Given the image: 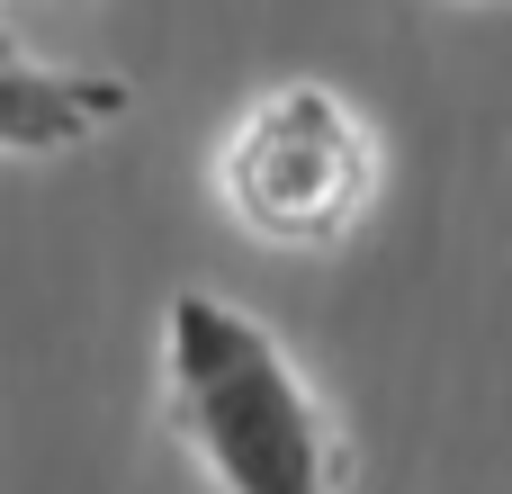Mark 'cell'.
<instances>
[{
  "label": "cell",
  "mask_w": 512,
  "mask_h": 494,
  "mask_svg": "<svg viewBox=\"0 0 512 494\" xmlns=\"http://www.w3.org/2000/svg\"><path fill=\"white\" fill-rule=\"evenodd\" d=\"M126 81L117 72H81V63H36L0 36V153H72L90 135H108L126 117Z\"/></svg>",
  "instance_id": "cell-3"
},
{
  "label": "cell",
  "mask_w": 512,
  "mask_h": 494,
  "mask_svg": "<svg viewBox=\"0 0 512 494\" xmlns=\"http://www.w3.org/2000/svg\"><path fill=\"white\" fill-rule=\"evenodd\" d=\"M468 9H495V0H468Z\"/></svg>",
  "instance_id": "cell-4"
},
{
  "label": "cell",
  "mask_w": 512,
  "mask_h": 494,
  "mask_svg": "<svg viewBox=\"0 0 512 494\" xmlns=\"http://www.w3.org/2000/svg\"><path fill=\"white\" fill-rule=\"evenodd\" d=\"M162 414L216 494H342L351 477L342 423L288 342L207 288L162 306Z\"/></svg>",
  "instance_id": "cell-1"
},
{
  "label": "cell",
  "mask_w": 512,
  "mask_h": 494,
  "mask_svg": "<svg viewBox=\"0 0 512 494\" xmlns=\"http://www.w3.org/2000/svg\"><path fill=\"white\" fill-rule=\"evenodd\" d=\"M216 198L270 252H333L378 207V135L342 90L279 81L225 126Z\"/></svg>",
  "instance_id": "cell-2"
}]
</instances>
